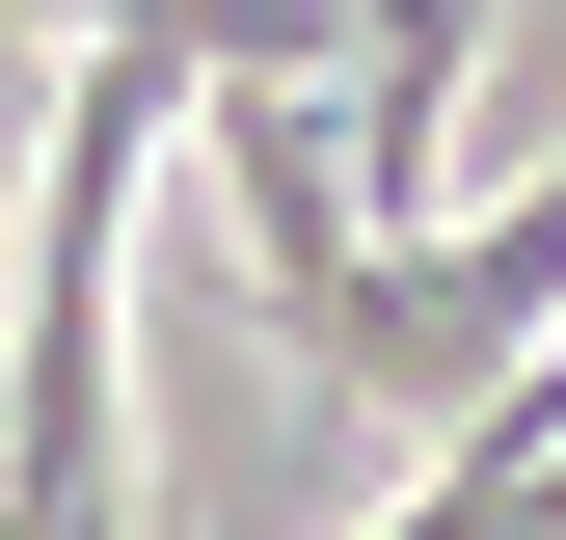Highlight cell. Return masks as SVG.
<instances>
[{
    "label": "cell",
    "mask_w": 566,
    "mask_h": 540,
    "mask_svg": "<svg viewBox=\"0 0 566 540\" xmlns=\"http://www.w3.org/2000/svg\"><path fill=\"white\" fill-rule=\"evenodd\" d=\"M539 352H566V163L485 189V217H432V243H378V270L297 324V378H350L378 433H485Z\"/></svg>",
    "instance_id": "1"
},
{
    "label": "cell",
    "mask_w": 566,
    "mask_h": 540,
    "mask_svg": "<svg viewBox=\"0 0 566 540\" xmlns=\"http://www.w3.org/2000/svg\"><path fill=\"white\" fill-rule=\"evenodd\" d=\"M189 163H217V243H243V324L297 352V324L378 270V189H350V135H324V82H217L189 108Z\"/></svg>",
    "instance_id": "2"
},
{
    "label": "cell",
    "mask_w": 566,
    "mask_h": 540,
    "mask_svg": "<svg viewBox=\"0 0 566 540\" xmlns=\"http://www.w3.org/2000/svg\"><path fill=\"white\" fill-rule=\"evenodd\" d=\"M539 540H566V513H539Z\"/></svg>",
    "instance_id": "3"
}]
</instances>
